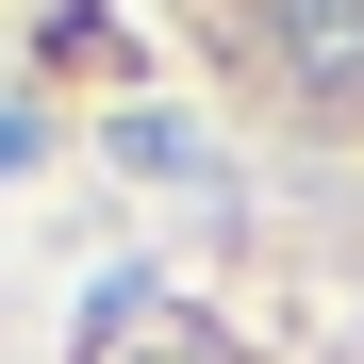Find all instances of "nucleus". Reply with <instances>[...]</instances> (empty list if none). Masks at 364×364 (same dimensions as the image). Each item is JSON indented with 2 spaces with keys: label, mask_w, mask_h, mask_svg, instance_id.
<instances>
[{
  "label": "nucleus",
  "mask_w": 364,
  "mask_h": 364,
  "mask_svg": "<svg viewBox=\"0 0 364 364\" xmlns=\"http://www.w3.org/2000/svg\"><path fill=\"white\" fill-rule=\"evenodd\" d=\"M265 67L298 100H364V0H265Z\"/></svg>",
  "instance_id": "obj_1"
}]
</instances>
